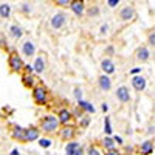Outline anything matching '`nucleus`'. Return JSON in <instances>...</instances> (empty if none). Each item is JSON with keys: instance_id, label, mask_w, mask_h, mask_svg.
I'll return each instance as SVG.
<instances>
[{"instance_id": "f257e3e1", "label": "nucleus", "mask_w": 155, "mask_h": 155, "mask_svg": "<svg viewBox=\"0 0 155 155\" xmlns=\"http://www.w3.org/2000/svg\"><path fill=\"white\" fill-rule=\"evenodd\" d=\"M39 129L41 132L47 137H51V135H56L61 129V123H59V118L56 115H45L41 118L39 121Z\"/></svg>"}, {"instance_id": "f03ea898", "label": "nucleus", "mask_w": 155, "mask_h": 155, "mask_svg": "<svg viewBox=\"0 0 155 155\" xmlns=\"http://www.w3.org/2000/svg\"><path fill=\"white\" fill-rule=\"evenodd\" d=\"M31 96H33L34 104L37 106H47L50 101V92L44 84H36L31 88Z\"/></svg>"}, {"instance_id": "7ed1b4c3", "label": "nucleus", "mask_w": 155, "mask_h": 155, "mask_svg": "<svg viewBox=\"0 0 155 155\" xmlns=\"http://www.w3.org/2000/svg\"><path fill=\"white\" fill-rule=\"evenodd\" d=\"M8 68L11 73H16V74H22L23 68H25V62L22 59V56H19V53H16L14 50H11V53L8 56Z\"/></svg>"}, {"instance_id": "20e7f679", "label": "nucleus", "mask_w": 155, "mask_h": 155, "mask_svg": "<svg viewBox=\"0 0 155 155\" xmlns=\"http://www.w3.org/2000/svg\"><path fill=\"white\" fill-rule=\"evenodd\" d=\"M76 134H78L76 126H73V124H67V126H61L59 132H58V137H59V140H62V141H65V143H68V141H73V140L76 138Z\"/></svg>"}, {"instance_id": "39448f33", "label": "nucleus", "mask_w": 155, "mask_h": 155, "mask_svg": "<svg viewBox=\"0 0 155 155\" xmlns=\"http://www.w3.org/2000/svg\"><path fill=\"white\" fill-rule=\"evenodd\" d=\"M41 135H42V132L37 126H30V127L25 129L22 143H33V141H37L39 138H41Z\"/></svg>"}, {"instance_id": "423d86ee", "label": "nucleus", "mask_w": 155, "mask_h": 155, "mask_svg": "<svg viewBox=\"0 0 155 155\" xmlns=\"http://www.w3.org/2000/svg\"><path fill=\"white\" fill-rule=\"evenodd\" d=\"M67 23V14L64 11H59L50 19V27L53 30H62Z\"/></svg>"}, {"instance_id": "0eeeda50", "label": "nucleus", "mask_w": 155, "mask_h": 155, "mask_svg": "<svg viewBox=\"0 0 155 155\" xmlns=\"http://www.w3.org/2000/svg\"><path fill=\"white\" fill-rule=\"evenodd\" d=\"M118 17H120V20L121 22H132L135 17H137V12H135V8L132 6V5H126V6H123L121 9H120V12H118Z\"/></svg>"}, {"instance_id": "6e6552de", "label": "nucleus", "mask_w": 155, "mask_h": 155, "mask_svg": "<svg viewBox=\"0 0 155 155\" xmlns=\"http://www.w3.org/2000/svg\"><path fill=\"white\" fill-rule=\"evenodd\" d=\"M56 116L59 118V123L61 126H67V124H71L74 116H73V112L68 109V107H61L56 113Z\"/></svg>"}, {"instance_id": "1a4fd4ad", "label": "nucleus", "mask_w": 155, "mask_h": 155, "mask_svg": "<svg viewBox=\"0 0 155 155\" xmlns=\"http://www.w3.org/2000/svg\"><path fill=\"white\" fill-rule=\"evenodd\" d=\"M115 96H116V99H118V102H121V104H127V102H130V99H132L130 90H129L127 85H121V87L116 88Z\"/></svg>"}, {"instance_id": "9d476101", "label": "nucleus", "mask_w": 155, "mask_h": 155, "mask_svg": "<svg viewBox=\"0 0 155 155\" xmlns=\"http://www.w3.org/2000/svg\"><path fill=\"white\" fill-rule=\"evenodd\" d=\"M36 50H37L36 44H34V41H31V39H27V41L22 44V54L25 58H28V59L36 56Z\"/></svg>"}, {"instance_id": "9b49d317", "label": "nucleus", "mask_w": 155, "mask_h": 155, "mask_svg": "<svg viewBox=\"0 0 155 155\" xmlns=\"http://www.w3.org/2000/svg\"><path fill=\"white\" fill-rule=\"evenodd\" d=\"M23 134H25V127L19 126V124H9V137L14 140V141H19L22 143L23 141Z\"/></svg>"}, {"instance_id": "f8f14e48", "label": "nucleus", "mask_w": 155, "mask_h": 155, "mask_svg": "<svg viewBox=\"0 0 155 155\" xmlns=\"http://www.w3.org/2000/svg\"><path fill=\"white\" fill-rule=\"evenodd\" d=\"M130 84H132L134 90H137V92H144L147 87V79L143 74H137V76H132Z\"/></svg>"}, {"instance_id": "ddd939ff", "label": "nucleus", "mask_w": 155, "mask_h": 155, "mask_svg": "<svg viewBox=\"0 0 155 155\" xmlns=\"http://www.w3.org/2000/svg\"><path fill=\"white\" fill-rule=\"evenodd\" d=\"M70 11L73 12L74 16L78 17H82L85 14V2L84 0H71V3H70Z\"/></svg>"}, {"instance_id": "4468645a", "label": "nucleus", "mask_w": 155, "mask_h": 155, "mask_svg": "<svg viewBox=\"0 0 155 155\" xmlns=\"http://www.w3.org/2000/svg\"><path fill=\"white\" fill-rule=\"evenodd\" d=\"M33 68H34V73H37V74H42V73L47 70V58H45L44 53L34 58Z\"/></svg>"}, {"instance_id": "2eb2a0df", "label": "nucleus", "mask_w": 155, "mask_h": 155, "mask_svg": "<svg viewBox=\"0 0 155 155\" xmlns=\"http://www.w3.org/2000/svg\"><path fill=\"white\" fill-rule=\"evenodd\" d=\"M155 150V146H153V141L150 140H146L143 143H140L137 146V153L138 155H152Z\"/></svg>"}, {"instance_id": "dca6fc26", "label": "nucleus", "mask_w": 155, "mask_h": 155, "mask_svg": "<svg viewBox=\"0 0 155 155\" xmlns=\"http://www.w3.org/2000/svg\"><path fill=\"white\" fill-rule=\"evenodd\" d=\"M101 70L104 71V74H113L116 71V65H115V62L110 59V58H104L101 61Z\"/></svg>"}, {"instance_id": "f3484780", "label": "nucleus", "mask_w": 155, "mask_h": 155, "mask_svg": "<svg viewBox=\"0 0 155 155\" xmlns=\"http://www.w3.org/2000/svg\"><path fill=\"white\" fill-rule=\"evenodd\" d=\"M98 87H99V90H102V92H110V90H112V79H110V76L102 73L98 78Z\"/></svg>"}, {"instance_id": "a211bd4d", "label": "nucleus", "mask_w": 155, "mask_h": 155, "mask_svg": "<svg viewBox=\"0 0 155 155\" xmlns=\"http://www.w3.org/2000/svg\"><path fill=\"white\" fill-rule=\"evenodd\" d=\"M20 79H22V85L25 87V88H33L36 84H37V79H36V78H34V74L33 73H22L20 74Z\"/></svg>"}, {"instance_id": "6ab92c4d", "label": "nucleus", "mask_w": 155, "mask_h": 155, "mask_svg": "<svg viewBox=\"0 0 155 155\" xmlns=\"http://www.w3.org/2000/svg\"><path fill=\"white\" fill-rule=\"evenodd\" d=\"M135 59H137L138 62L146 64V62L150 59V51H149V48H147V47H140V48L137 50V53H135Z\"/></svg>"}, {"instance_id": "aec40b11", "label": "nucleus", "mask_w": 155, "mask_h": 155, "mask_svg": "<svg viewBox=\"0 0 155 155\" xmlns=\"http://www.w3.org/2000/svg\"><path fill=\"white\" fill-rule=\"evenodd\" d=\"M99 146H101L102 150H110V149H115L116 147V143H115L113 137L104 135V137L101 138V141H99Z\"/></svg>"}, {"instance_id": "412c9836", "label": "nucleus", "mask_w": 155, "mask_h": 155, "mask_svg": "<svg viewBox=\"0 0 155 155\" xmlns=\"http://www.w3.org/2000/svg\"><path fill=\"white\" fill-rule=\"evenodd\" d=\"M78 107H79L84 113H87V115H92V113H95V112H96L95 106H93L90 101H85V99H82V101L78 102Z\"/></svg>"}, {"instance_id": "4be33fe9", "label": "nucleus", "mask_w": 155, "mask_h": 155, "mask_svg": "<svg viewBox=\"0 0 155 155\" xmlns=\"http://www.w3.org/2000/svg\"><path fill=\"white\" fill-rule=\"evenodd\" d=\"M9 36L12 37V39H20L22 36H23V30H22V27L20 25H17V23H12L11 27H9Z\"/></svg>"}, {"instance_id": "5701e85b", "label": "nucleus", "mask_w": 155, "mask_h": 155, "mask_svg": "<svg viewBox=\"0 0 155 155\" xmlns=\"http://www.w3.org/2000/svg\"><path fill=\"white\" fill-rule=\"evenodd\" d=\"M81 147V144L78 143V141H68V143L65 144V155H74V152Z\"/></svg>"}, {"instance_id": "b1692460", "label": "nucleus", "mask_w": 155, "mask_h": 155, "mask_svg": "<svg viewBox=\"0 0 155 155\" xmlns=\"http://www.w3.org/2000/svg\"><path fill=\"white\" fill-rule=\"evenodd\" d=\"M11 5L9 3H2L0 5V17L2 19H9V16H11Z\"/></svg>"}, {"instance_id": "393cba45", "label": "nucleus", "mask_w": 155, "mask_h": 155, "mask_svg": "<svg viewBox=\"0 0 155 155\" xmlns=\"http://www.w3.org/2000/svg\"><path fill=\"white\" fill-rule=\"evenodd\" d=\"M85 155H104V150H101V147L98 144H90Z\"/></svg>"}, {"instance_id": "a878e982", "label": "nucleus", "mask_w": 155, "mask_h": 155, "mask_svg": "<svg viewBox=\"0 0 155 155\" xmlns=\"http://www.w3.org/2000/svg\"><path fill=\"white\" fill-rule=\"evenodd\" d=\"M37 141H39V146L44 147V149H48V147L53 146V140H51L50 137H47V135H45V137H41Z\"/></svg>"}, {"instance_id": "bb28decb", "label": "nucleus", "mask_w": 155, "mask_h": 155, "mask_svg": "<svg viewBox=\"0 0 155 155\" xmlns=\"http://www.w3.org/2000/svg\"><path fill=\"white\" fill-rule=\"evenodd\" d=\"M104 134L109 135V137H112V134H113L112 123H110V116H107V115H106V118H104Z\"/></svg>"}, {"instance_id": "cd10ccee", "label": "nucleus", "mask_w": 155, "mask_h": 155, "mask_svg": "<svg viewBox=\"0 0 155 155\" xmlns=\"http://www.w3.org/2000/svg\"><path fill=\"white\" fill-rule=\"evenodd\" d=\"M19 11L23 12V14H31V12H33V6L30 3H20L19 5Z\"/></svg>"}, {"instance_id": "c85d7f7f", "label": "nucleus", "mask_w": 155, "mask_h": 155, "mask_svg": "<svg viewBox=\"0 0 155 155\" xmlns=\"http://www.w3.org/2000/svg\"><path fill=\"white\" fill-rule=\"evenodd\" d=\"M90 121H92V118H90V115H87V113H85V115L82 116V118L79 120V126H81L82 129H87V127L90 126Z\"/></svg>"}, {"instance_id": "c756f323", "label": "nucleus", "mask_w": 155, "mask_h": 155, "mask_svg": "<svg viewBox=\"0 0 155 155\" xmlns=\"http://www.w3.org/2000/svg\"><path fill=\"white\" fill-rule=\"evenodd\" d=\"M82 95H84V92H82V88H81V87H74V88H73V96H74L76 102L82 101Z\"/></svg>"}, {"instance_id": "7c9ffc66", "label": "nucleus", "mask_w": 155, "mask_h": 155, "mask_svg": "<svg viewBox=\"0 0 155 155\" xmlns=\"http://www.w3.org/2000/svg\"><path fill=\"white\" fill-rule=\"evenodd\" d=\"M87 14H88V17H96V16H99V8H98V6H92V8H88Z\"/></svg>"}, {"instance_id": "2f4dec72", "label": "nucleus", "mask_w": 155, "mask_h": 155, "mask_svg": "<svg viewBox=\"0 0 155 155\" xmlns=\"http://www.w3.org/2000/svg\"><path fill=\"white\" fill-rule=\"evenodd\" d=\"M53 2H54L58 6H61V8H68L70 3H71V0H53Z\"/></svg>"}, {"instance_id": "473e14b6", "label": "nucleus", "mask_w": 155, "mask_h": 155, "mask_svg": "<svg viewBox=\"0 0 155 155\" xmlns=\"http://www.w3.org/2000/svg\"><path fill=\"white\" fill-rule=\"evenodd\" d=\"M104 155H124L118 147H115V149H110V150H104Z\"/></svg>"}, {"instance_id": "72a5a7b5", "label": "nucleus", "mask_w": 155, "mask_h": 155, "mask_svg": "<svg viewBox=\"0 0 155 155\" xmlns=\"http://www.w3.org/2000/svg\"><path fill=\"white\" fill-rule=\"evenodd\" d=\"M147 44L150 47H155V31H150L149 36H147Z\"/></svg>"}, {"instance_id": "f704fd0d", "label": "nucleus", "mask_w": 155, "mask_h": 155, "mask_svg": "<svg viewBox=\"0 0 155 155\" xmlns=\"http://www.w3.org/2000/svg\"><path fill=\"white\" fill-rule=\"evenodd\" d=\"M107 33H109V25L107 23H102L101 28H99V34L101 36H107Z\"/></svg>"}, {"instance_id": "c9c22d12", "label": "nucleus", "mask_w": 155, "mask_h": 155, "mask_svg": "<svg viewBox=\"0 0 155 155\" xmlns=\"http://www.w3.org/2000/svg\"><path fill=\"white\" fill-rule=\"evenodd\" d=\"M141 70H143V68H140V67H134V68H130V71H129V74H130V76H137V74H141Z\"/></svg>"}, {"instance_id": "e433bc0d", "label": "nucleus", "mask_w": 155, "mask_h": 155, "mask_svg": "<svg viewBox=\"0 0 155 155\" xmlns=\"http://www.w3.org/2000/svg\"><path fill=\"white\" fill-rule=\"evenodd\" d=\"M0 48H3V50L8 48V42L5 41V36H2V34H0Z\"/></svg>"}, {"instance_id": "4c0bfd02", "label": "nucleus", "mask_w": 155, "mask_h": 155, "mask_svg": "<svg viewBox=\"0 0 155 155\" xmlns=\"http://www.w3.org/2000/svg\"><path fill=\"white\" fill-rule=\"evenodd\" d=\"M120 2L121 0H107V5H109V8H116Z\"/></svg>"}, {"instance_id": "58836bf2", "label": "nucleus", "mask_w": 155, "mask_h": 155, "mask_svg": "<svg viewBox=\"0 0 155 155\" xmlns=\"http://www.w3.org/2000/svg\"><path fill=\"white\" fill-rule=\"evenodd\" d=\"M113 140H115V143L118 144V146H123V144H124V140H123V137H120V135H115Z\"/></svg>"}, {"instance_id": "ea45409f", "label": "nucleus", "mask_w": 155, "mask_h": 155, "mask_svg": "<svg viewBox=\"0 0 155 155\" xmlns=\"http://www.w3.org/2000/svg\"><path fill=\"white\" fill-rule=\"evenodd\" d=\"M113 53H115V48H113L112 45H109V47L106 48V56H113Z\"/></svg>"}, {"instance_id": "a19ab883", "label": "nucleus", "mask_w": 155, "mask_h": 155, "mask_svg": "<svg viewBox=\"0 0 155 155\" xmlns=\"http://www.w3.org/2000/svg\"><path fill=\"white\" fill-rule=\"evenodd\" d=\"M101 112L102 113H107L109 112V102H102V104H101Z\"/></svg>"}, {"instance_id": "79ce46f5", "label": "nucleus", "mask_w": 155, "mask_h": 155, "mask_svg": "<svg viewBox=\"0 0 155 155\" xmlns=\"http://www.w3.org/2000/svg\"><path fill=\"white\" fill-rule=\"evenodd\" d=\"M146 134H147V135H153V134H155V124H150V126L147 127Z\"/></svg>"}, {"instance_id": "37998d69", "label": "nucleus", "mask_w": 155, "mask_h": 155, "mask_svg": "<svg viewBox=\"0 0 155 155\" xmlns=\"http://www.w3.org/2000/svg\"><path fill=\"white\" fill-rule=\"evenodd\" d=\"M23 71H25V73H34V68H33V65H31V64H28V65H25Z\"/></svg>"}, {"instance_id": "c03bdc74", "label": "nucleus", "mask_w": 155, "mask_h": 155, "mask_svg": "<svg viewBox=\"0 0 155 155\" xmlns=\"http://www.w3.org/2000/svg\"><path fill=\"white\" fill-rule=\"evenodd\" d=\"M74 155H85V150H84V147L81 146L79 149H78V150L74 152Z\"/></svg>"}, {"instance_id": "a18cd8bd", "label": "nucleus", "mask_w": 155, "mask_h": 155, "mask_svg": "<svg viewBox=\"0 0 155 155\" xmlns=\"http://www.w3.org/2000/svg\"><path fill=\"white\" fill-rule=\"evenodd\" d=\"M126 152H129V153H130V152H137V147H126Z\"/></svg>"}, {"instance_id": "49530a36", "label": "nucleus", "mask_w": 155, "mask_h": 155, "mask_svg": "<svg viewBox=\"0 0 155 155\" xmlns=\"http://www.w3.org/2000/svg\"><path fill=\"white\" fill-rule=\"evenodd\" d=\"M9 155H20V152H19V149H12Z\"/></svg>"}, {"instance_id": "de8ad7c7", "label": "nucleus", "mask_w": 155, "mask_h": 155, "mask_svg": "<svg viewBox=\"0 0 155 155\" xmlns=\"http://www.w3.org/2000/svg\"><path fill=\"white\" fill-rule=\"evenodd\" d=\"M153 146H155V141H153Z\"/></svg>"}]
</instances>
